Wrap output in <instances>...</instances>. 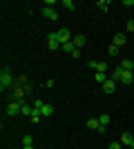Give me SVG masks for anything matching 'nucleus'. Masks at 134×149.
<instances>
[{"label": "nucleus", "mask_w": 134, "mask_h": 149, "mask_svg": "<svg viewBox=\"0 0 134 149\" xmlns=\"http://www.w3.org/2000/svg\"><path fill=\"white\" fill-rule=\"evenodd\" d=\"M132 74H134V69H132Z\"/></svg>", "instance_id": "nucleus-32"}, {"label": "nucleus", "mask_w": 134, "mask_h": 149, "mask_svg": "<svg viewBox=\"0 0 134 149\" xmlns=\"http://www.w3.org/2000/svg\"><path fill=\"white\" fill-rule=\"evenodd\" d=\"M87 65H89L92 69H96V71H101V74H105V71H107V65H105V62H94V60H89Z\"/></svg>", "instance_id": "nucleus-9"}, {"label": "nucleus", "mask_w": 134, "mask_h": 149, "mask_svg": "<svg viewBox=\"0 0 134 149\" xmlns=\"http://www.w3.org/2000/svg\"><path fill=\"white\" fill-rule=\"evenodd\" d=\"M32 143H34V138L29 136V134H27V136H22V147H29Z\"/></svg>", "instance_id": "nucleus-24"}, {"label": "nucleus", "mask_w": 134, "mask_h": 149, "mask_svg": "<svg viewBox=\"0 0 134 149\" xmlns=\"http://www.w3.org/2000/svg\"><path fill=\"white\" fill-rule=\"evenodd\" d=\"M40 113H43V116H51V113H54V105H43L40 107Z\"/></svg>", "instance_id": "nucleus-15"}, {"label": "nucleus", "mask_w": 134, "mask_h": 149, "mask_svg": "<svg viewBox=\"0 0 134 149\" xmlns=\"http://www.w3.org/2000/svg\"><path fill=\"white\" fill-rule=\"evenodd\" d=\"M40 13H43L45 18H49V20H58L56 9H51V7H43V9H40Z\"/></svg>", "instance_id": "nucleus-7"}, {"label": "nucleus", "mask_w": 134, "mask_h": 149, "mask_svg": "<svg viewBox=\"0 0 134 149\" xmlns=\"http://www.w3.org/2000/svg\"><path fill=\"white\" fill-rule=\"evenodd\" d=\"M69 56L74 58V60H78V58H81V51H78V49H74V51H72V54H69Z\"/></svg>", "instance_id": "nucleus-27"}, {"label": "nucleus", "mask_w": 134, "mask_h": 149, "mask_svg": "<svg viewBox=\"0 0 134 149\" xmlns=\"http://www.w3.org/2000/svg\"><path fill=\"white\" fill-rule=\"evenodd\" d=\"M125 31H128V33H132V31H134V20H128V25H125Z\"/></svg>", "instance_id": "nucleus-26"}, {"label": "nucleus", "mask_w": 134, "mask_h": 149, "mask_svg": "<svg viewBox=\"0 0 134 149\" xmlns=\"http://www.w3.org/2000/svg\"><path fill=\"white\" fill-rule=\"evenodd\" d=\"M123 149H130V147H123Z\"/></svg>", "instance_id": "nucleus-31"}, {"label": "nucleus", "mask_w": 134, "mask_h": 149, "mask_svg": "<svg viewBox=\"0 0 134 149\" xmlns=\"http://www.w3.org/2000/svg\"><path fill=\"white\" fill-rule=\"evenodd\" d=\"M94 80H96V82H101V85H105V80H107V76H105V74H101V71H96Z\"/></svg>", "instance_id": "nucleus-19"}, {"label": "nucleus", "mask_w": 134, "mask_h": 149, "mask_svg": "<svg viewBox=\"0 0 134 149\" xmlns=\"http://www.w3.org/2000/svg\"><path fill=\"white\" fill-rule=\"evenodd\" d=\"M22 149H34V145H29V147H22Z\"/></svg>", "instance_id": "nucleus-30"}, {"label": "nucleus", "mask_w": 134, "mask_h": 149, "mask_svg": "<svg viewBox=\"0 0 134 149\" xmlns=\"http://www.w3.org/2000/svg\"><path fill=\"white\" fill-rule=\"evenodd\" d=\"M45 87H54V78H47V80H45Z\"/></svg>", "instance_id": "nucleus-28"}, {"label": "nucleus", "mask_w": 134, "mask_h": 149, "mask_svg": "<svg viewBox=\"0 0 134 149\" xmlns=\"http://www.w3.org/2000/svg\"><path fill=\"white\" fill-rule=\"evenodd\" d=\"M121 74H123V69H121V67H116L114 71H112V80L119 82V80H121Z\"/></svg>", "instance_id": "nucleus-18"}, {"label": "nucleus", "mask_w": 134, "mask_h": 149, "mask_svg": "<svg viewBox=\"0 0 134 149\" xmlns=\"http://www.w3.org/2000/svg\"><path fill=\"white\" fill-rule=\"evenodd\" d=\"M63 7H65V9H69V11H74V9H76V5H74L72 0H63Z\"/></svg>", "instance_id": "nucleus-23"}, {"label": "nucleus", "mask_w": 134, "mask_h": 149, "mask_svg": "<svg viewBox=\"0 0 134 149\" xmlns=\"http://www.w3.org/2000/svg\"><path fill=\"white\" fill-rule=\"evenodd\" d=\"M20 109H22V102H18V100H11V102L7 105V113H9V116L20 113Z\"/></svg>", "instance_id": "nucleus-3"}, {"label": "nucleus", "mask_w": 134, "mask_h": 149, "mask_svg": "<svg viewBox=\"0 0 134 149\" xmlns=\"http://www.w3.org/2000/svg\"><path fill=\"white\" fill-rule=\"evenodd\" d=\"M114 89H116V80L107 78V80H105V85H103V91H105V93H114Z\"/></svg>", "instance_id": "nucleus-8"}, {"label": "nucleus", "mask_w": 134, "mask_h": 149, "mask_svg": "<svg viewBox=\"0 0 134 149\" xmlns=\"http://www.w3.org/2000/svg\"><path fill=\"white\" fill-rule=\"evenodd\" d=\"M119 67H121L123 71H132V69H134V60H130V58H128V60H121Z\"/></svg>", "instance_id": "nucleus-12"}, {"label": "nucleus", "mask_w": 134, "mask_h": 149, "mask_svg": "<svg viewBox=\"0 0 134 149\" xmlns=\"http://www.w3.org/2000/svg\"><path fill=\"white\" fill-rule=\"evenodd\" d=\"M47 47H49V51H56V49H58V38H56V31H51L49 36H47Z\"/></svg>", "instance_id": "nucleus-6"}, {"label": "nucleus", "mask_w": 134, "mask_h": 149, "mask_svg": "<svg viewBox=\"0 0 134 149\" xmlns=\"http://www.w3.org/2000/svg\"><path fill=\"white\" fill-rule=\"evenodd\" d=\"M132 80H134V74H132V71H123V74H121V80H119V82H123V85H130Z\"/></svg>", "instance_id": "nucleus-11"}, {"label": "nucleus", "mask_w": 134, "mask_h": 149, "mask_svg": "<svg viewBox=\"0 0 134 149\" xmlns=\"http://www.w3.org/2000/svg\"><path fill=\"white\" fill-rule=\"evenodd\" d=\"M132 60H134V56H132Z\"/></svg>", "instance_id": "nucleus-33"}, {"label": "nucleus", "mask_w": 134, "mask_h": 149, "mask_svg": "<svg viewBox=\"0 0 134 149\" xmlns=\"http://www.w3.org/2000/svg\"><path fill=\"white\" fill-rule=\"evenodd\" d=\"M25 96H27L25 87L16 82V85H13V100H18V102H22V105H25Z\"/></svg>", "instance_id": "nucleus-2"}, {"label": "nucleus", "mask_w": 134, "mask_h": 149, "mask_svg": "<svg viewBox=\"0 0 134 149\" xmlns=\"http://www.w3.org/2000/svg\"><path fill=\"white\" fill-rule=\"evenodd\" d=\"M40 116H43V113H40V109H36V107H34V111H32V116H29V118H32V123H38Z\"/></svg>", "instance_id": "nucleus-17"}, {"label": "nucleus", "mask_w": 134, "mask_h": 149, "mask_svg": "<svg viewBox=\"0 0 134 149\" xmlns=\"http://www.w3.org/2000/svg\"><path fill=\"white\" fill-rule=\"evenodd\" d=\"M60 47H63V51H67V54H72V51L76 49V47H74V42H72V40H69V42H65V45H60Z\"/></svg>", "instance_id": "nucleus-20"}, {"label": "nucleus", "mask_w": 134, "mask_h": 149, "mask_svg": "<svg viewBox=\"0 0 134 149\" xmlns=\"http://www.w3.org/2000/svg\"><path fill=\"white\" fill-rule=\"evenodd\" d=\"M98 120H101L103 127H107V125H109V113H101V116H98Z\"/></svg>", "instance_id": "nucleus-21"}, {"label": "nucleus", "mask_w": 134, "mask_h": 149, "mask_svg": "<svg viewBox=\"0 0 134 149\" xmlns=\"http://www.w3.org/2000/svg\"><path fill=\"white\" fill-rule=\"evenodd\" d=\"M87 127H89V129H94V131H101V134L107 129V127H103V125H101V120H98V118H89L87 120Z\"/></svg>", "instance_id": "nucleus-4"}, {"label": "nucleus", "mask_w": 134, "mask_h": 149, "mask_svg": "<svg viewBox=\"0 0 134 149\" xmlns=\"http://www.w3.org/2000/svg\"><path fill=\"white\" fill-rule=\"evenodd\" d=\"M32 111H34V107H29V105H22V109H20L22 116H32Z\"/></svg>", "instance_id": "nucleus-22"}, {"label": "nucleus", "mask_w": 134, "mask_h": 149, "mask_svg": "<svg viewBox=\"0 0 134 149\" xmlns=\"http://www.w3.org/2000/svg\"><path fill=\"white\" fill-rule=\"evenodd\" d=\"M72 42H74V47H76V49H81V47L85 45V36H81V33H78L76 38H72Z\"/></svg>", "instance_id": "nucleus-13"}, {"label": "nucleus", "mask_w": 134, "mask_h": 149, "mask_svg": "<svg viewBox=\"0 0 134 149\" xmlns=\"http://www.w3.org/2000/svg\"><path fill=\"white\" fill-rule=\"evenodd\" d=\"M107 51H109V56H119V47H116V45H109Z\"/></svg>", "instance_id": "nucleus-25"}, {"label": "nucleus", "mask_w": 134, "mask_h": 149, "mask_svg": "<svg viewBox=\"0 0 134 149\" xmlns=\"http://www.w3.org/2000/svg\"><path fill=\"white\" fill-rule=\"evenodd\" d=\"M9 87H13V78H11V74H9V69H2L0 71V91H7Z\"/></svg>", "instance_id": "nucleus-1"}, {"label": "nucleus", "mask_w": 134, "mask_h": 149, "mask_svg": "<svg viewBox=\"0 0 134 149\" xmlns=\"http://www.w3.org/2000/svg\"><path fill=\"white\" fill-rule=\"evenodd\" d=\"M96 7H98L101 11H107V9H109V0H98V2H96Z\"/></svg>", "instance_id": "nucleus-16"}, {"label": "nucleus", "mask_w": 134, "mask_h": 149, "mask_svg": "<svg viewBox=\"0 0 134 149\" xmlns=\"http://www.w3.org/2000/svg\"><path fill=\"white\" fill-rule=\"evenodd\" d=\"M56 38H58V42L65 45V42H69L72 38H69V29H58L56 31Z\"/></svg>", "instance_id": "nucleus-5"}, {"label": "nucleus", "mask_w": 134, "mask_h": 149, "mask_svg": "<svg viewBox=\"0 0 134 149\" xmlns=\"http://www.w3.org/2000/svg\"><path fill=\"white\" fill-rule=\"evenodd\" d=\"M125 42H128V38H125V33H116V36H114V40H112V45H116L119 49H121V47H123Z\"/></svg>", "instance_id": "nucleus-10"}, {"label": "nucleus", "mask_w": 134, "mask_h": 149, "mask_svg": "<svg viewBox=\"0 0 134 149\" xmlns=\"http://www.w3.org/2000/svg\"><path fill=\"white\" fill-rule=\"evenodd\" d=\"M132 134H128V131H125V134H123V136H121V140H119V143H121L123 145V147H130V140H132Z\"/></svg>", "instance_id": "nucleus-14"}, {"label": "nucleus", "mask_w": 134, "mask_h": 149, "mask_svg": "<svg viewBox=\"0 0 134 149\" xmlns=\"http://www.w3.org/2000/svg\"><path fill=\"white\" fill-rule=\"evenodd\" d=\"M130 149H134V138H132V140H130Z\"/></svg>", "instance_id": "nucleus-29"}]
</instances>
